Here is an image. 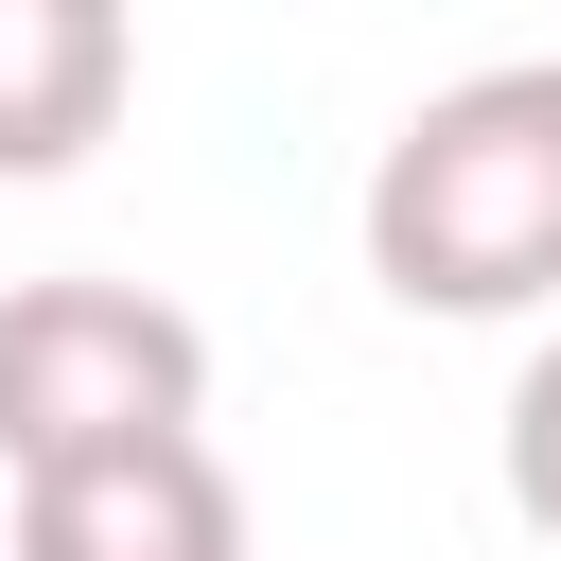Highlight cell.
I'll return each instance as SVG.
<instances>
[{"mask_svg": "<svg viewBox=\"0 0 561 561\" xmlns=\"http://www.w3.org/2000/svg\"><path fill=\"white\" fill-rule=\"evenodd\" d=\"M368 280L403 316H526L561 298V53L456 70L368 158Z\"/></svg>", "mask_w": 561, "mask_h": 561, "instance_id": "obj_1", "label": "cell"}, {"mask_svg": "<svg viewBox=\"0 0 561 561\" xmlns=\"http://www.w3.org/2000/svg\"><path fill=\"white\" fill-rule=\"evenodd\" d=\"M210 421V333L158 280H0V473Z\"/></svg>", "mask_w": 561, "mask_h": 561, "instance_id": "obj_2", "label": "cell"}, {"mask_svg": "<svg viewBox=\"0 0 561 561\" xmlns=\"http://www.w3.org/2000/svg\"><path fill=\"white\" fill-rule=\"evenodd\" d=\"M18 561H245V491L193 421L158 438H88L18 473Z\"/></svg>", "mask_w": 561, "mask_h": 561, "instance_id": "obj_3", "label": "cell"}, {"mask_svg": "<svg viewBox=\"0 0 561 561\" xmlns=\"http://www.w3.org/2000/svg\"><path fill=\"white\" fill-rule=\"evenodd\" d=\"M140 88L123 0H0V175H70Z\"/></svg>", "mask_w": 561, "mask_h": 561, "instance_id": "obj_4", "label": "cell"}, {"mask_svg": "<svg viewBox=\"0 0 561 561\" xmlns=\"http://www.w3.org/2000/svg\"><path fill=\"white\" fill-rule=\"evenodd\" d=\"M508 508L561 543V333L526 351V386H508Z\"/></svg>", "mask_w": 561, "mask_h": 561, "instance_id": "obj_5", "label": "cell"}]
</instances>
